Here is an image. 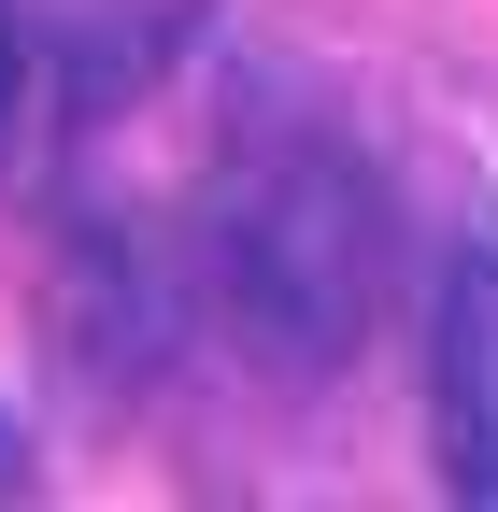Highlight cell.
I'll list each match as a JSON object with an SVG mask.
<instances>
[{"instance_id":"obj_1","label":"cell","mask_w":498,"mask_h":512,"mask_svg":"<svg viewBox=\"0 0 498 512\" xmlns=\"http://www.w3.org/2000/svg\"><path fill=\"white\" fill-rule=\"evenodd\" d=\"M200 271H214V313L271 370H342L385 299V200L342 143H271L214 185Z\"/></svg>"},{"instance_id":"obj_2","label":"cell","mask_w":498,"mask_h":512,"mask_svg":"<svg viewBox=\"0 0 498 512\" xmlns=\"http://www.w3.org/2000/svg\"><path fill=\"white\" fill-rule=\"evenodd\" d=\"M427 441H442V484L498 512V242H456L427 299Z\"/></svg>"},{"instance_id":"obj_3","label":"cell","mask_w":498,"mask_h":512,"mask_svg":"<svg viewBox=\"0 0 498 512\" xmlns=\"http://www.w3.org/2000/svg\"><path fill=\"white\" fill-rule=\"evenodd\" d=\"M15 114H29V0H0V143H15Z\"/></svg>"},{"instance_id":"obj_4","label":"cell","mask_w":498,"mask_h":512,"mask_svg":"<svg viewBox=\"0 0 498 512\" xmlns=\"http://www.w3.org/2000/svg\"><path fill=\"white\" fill-rule=\"evenodd\" d=\"M0 484H15V441H0Z\"/></svg>"}]
</instances>
